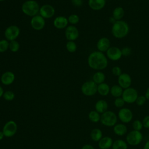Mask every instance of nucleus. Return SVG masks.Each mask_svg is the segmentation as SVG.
<instances>
[{
  "label": "nucleus",
  "mask_w": 149,
  "mask_h": 149,
  "mask_svg": "<svg viewBox=\"0 0 149 149\" xmlns=\"http://www.w3.org/2000/svg\"><path fill=\"white\" fill-rule=\"evenodd\" d=\"M125 101L123 100V99L120 97H118L115 99V101H114V104L115 105L118 107V108H120L123 106V105L125 104Z\"/></svg>",
  "instance_id": "nucleus-36"
},
{
  "label": "nucleus",
  "mask_w": 149,
  "mask_h": 149,
  "mask_svg": "<svg viewBox=\"0 0 149 149\" xmlns=\"http://www.w3.org/2000/svg\"><path fill=\"white\" fill-rule=\"evenodd\" d=\"M66 48L69 52L73 53L77 50V45L74 41H68L66 44Z\"/></svg>",
  "instance_id": "nucleus-30"
},
{
  "label": "nucleus",
  "mask_w": 149,
  "mask_h": 149,
  "mask_svg": "<svg viewBox=\"0 0 149 149\" xmlns=\"http://www.w3.org/2000/svg\"><path fill=\"white\" fill-rule=\"evenodd\" d=\"M71 2L76 7H80L83 4V0H71Z\"/></svg>",
  "instance_id": "nucleus-40"
},
{
  "label": "nucleus",
  "mask_w": 149,
  "mask_h": 149,
  "mask_svg": "<svg viewBox=\"0 0 149 149\" xmlns=\"http://www.w3.org/2000/svg\"><path fill=\"white\" fill-rule=\"evenodd\" d=\"M30 24L31 27L35 30H41L43 29L45 26V19L40 15H37L32 17L30 21Z\"/></svg>",
  "instance_id": "nucleus-11"
},
{
  "label": "nucleus",
  "mask_w": 149,
  "mask_h": 149,
  "mask_svg": "<svg viewBox=\"0 0 149 149\" xmlns=\"http://www.w3.org/2000/svg\"><path fill=\"white\" fill-rule=\"evenodd\" d=\"M106 4V0H88L89 7L94 10H100L104 8Z\"/></svg>",
  "instance_id": "nucleus-19"
},
{
  "label": "nucleus",
  "mask_w": 149,
  "mask_h": 149,
  "mask_svg": "<svg viewBox=\"0 0 149 149\" xmlns=\"http://www.w3.org/2000/svg\"><path fill=\"white\" fill-rule=\"evenodd\" d=\"M112 73L115 76H119L122 73V69L118 66H115L112 69Z\"/></svg>",
  "instance_id": "nucleus-35"
},
{
  "label": "nucleus",
  "mask_w": 149,
  "mask_h": 149,
  "mask_svg": "<svg viewBox=\"0 0 149 149\" xmlns=\"http://www.w3.org/2000/svg\"><path fill=\"white\" fill-rule=\"evenodd\" d=\"M97 92L102 96L107 95L110 92V88L108 84L102 83L97 86Z\"/></svg>",
  "instance_id": "nucleus-22"
},
{
  "label": "nucleus",
  "mask_w": 149,
  "mask_h": 149,
  "mask_svg": "<svg viewBox=\"0 0 149 149\" xmlns=\"http://www.w3.org/2000/svg\"><path fill=\"white\" fill-rule=\"evenodd\" d=\"M111 32L116 38H123L129 33V26L124 20H117L112 26Z\"/></svg>",
  "instance_id": "nucleus-2"
},
{
  "label": "nucleus",
  "mask_w": 149,
  "mask_h": 149,
  "mask_svg": "<svg viewBox=\"0 0 149 149\" xmlns=\"http://www.w3.org/2000/svg\"><path fill=\"white\" fill-rule=\"evenodd\" d=\"M121 52H122V56H129L130 55H131L132 49L129 47H125L121 49Z\"/></svg>",
  "instance_id": "nucleus-37"
},
{
  "label": "nucleus",
  "mask_w": 149,
  "mask_h": 149,
  "mask_svg": "<svg viewBox=\"0 0 149 149\" xmlns=\"http://www.w3.org/2000/svg\"><path fill=\"white\" fill-rule=\"evenodd\" d=\"M95 111L100 113H104L107 111L108 108V104L107 102L103 100H100L98 101L95 105Z\"/></svg>",
  "instance_id": "nucleus-21"
},
{
  "label": "nucleus",
  "mask_w": 149,
  "mask_h": 149,
  "mask_svg": "<svg viewBox=\"0 0 149 149\" xmlns=\"http://www.w3.org/2000/svg\"><path fill=\"white\" fill-rule=\"evenodd\" d=\"M143 126L146 128H149V116H146L143 120Z\"/></svg>",
  "instance_id": "nucleus-41"
},
{
  "label": "nucleus",
  "mask_w": 149,
  "mask_h": 149,
  "mask_svg": "<svg viewBox=\"0 0 149 149\" xmlns=\"http://www.w3.org/2000/svg\"><path fill=\"white\" fill-rule=\"evenodd\" d=\"M15 79V74L11 71L5 72L1 76V83L5 86L10 85L13 83Z\"/></svg>",
  "instance_id": "nucleus-16"
},
{
  "label": "nucleus",
  "mask_w": 149,
  "mask_h": 149,
  "mask_svg": "<svg viewBox=\"0 0 149 149\" xmlns=\"http://www.w3.org/2000/svg\"><path fill=\"white\" fill-rule=\"evenodd\" d=\"M116 20L115 19V18L113 17V16H111L109 18V23H112V24H113V23H115V22H116Z\"/></svg>",
  "instance_id": "nucleus-43"
},
{
  "label": "nucleus",
  "mask_w": 149,
  "mask_h": 149,
  "mask_svg": "<svg viewBox=\"0 0 149 149\" xmlns=\"http://www.w3.org/2000/svg\"><path fill=\"white\" fill-rule=\"evenodd\" d=\"M105 76L101 71H97L93 76V81L97 85L104 82Z\"/></svg>",
  "instance_id": "nucleus-24"
},
{
  "label": "nucleus",
  "mask_w": 149,
  "mask_h": 149,
  "mask_svg": "<svg viewBox=\"0 0 149 149\" xmlns=\"http://www.w3.org/2000/svg\"><path fill=\"white\" fill-rule=\"evenodd\" d=\"M2 97L5 100H6L7 101H12L15 98V94L13 91H12L10 90H8L3 93Z\"/></svg>",
  "instance_id": "nucleus-32"
},
{
  "label": "nucleus",
  "mask_w": 149,
  "mask_h": 149,
  "mask_svg": "<svg viewBox=\"0 0 149 149\" xmlns=\"http://www.w3.org/2000/svg\"><path fill=\"white\" fill-rule=\"evenodd\" d=\"M65 35L68 41H74L77 40L79 36V32L76 27L73 25L68 26L66 27Z\"/></svg>",
  "instance_id": "nucleus-12"
},
{
  "label": "nucleus",
  "mask_w": 149,
  "mask_h": 149,
  "mask_svg": "<svg viewBox=\"0 0 149 149\" xmlns=\"http://www.w3.org/2000/svg\"><path fill=\"white\" fill-rule=\"evenodd\" d=\"M88 119L90 121L97 123L100 121L101 119V116L99 113L96 111H91L88 113Z\"/></svg>",
  "instance_id": "nucleus-29"
},
{
  "label": "nucleus",
  "mask_w": 149,
  "mask_h": 149,
  "mask_svg": "<svg viewBox=\"0 0 149 149\" xmlns=\"http://www.w3.org/2000/svg\"><path fill=\"white\" fill-rule=\"evenodd\" d=\"M143 139L142 134L140 131L133 130L130 132L126 137L127 143L132 146H136L139 144Z\"/></svg>",
  "instance_id": "nucleus-9"
},
{
  "label": "nucleus",
  "mask_w": 149,
  "mask_h": 149,
  "mask_svg": "<svg viewBox=\"0 0 149 149\" xmlns=\"http://www.w3.org/2000/svg\"><path fill=\"white\" fill-rule=\"evenodd\" d=\"M20 33V29L16 25H10L8 26L5 30L4 35L6 40L11 41L16 40Z\"/></svg>",
  "instance_id": "nucleus-7"
},
{
  "label": "nucleus",
  "mask_w": 149,
  "mask_h": 149,
  "mask_svg": "<svg viewBox=\"0 0 149 149\" xmlns=\"http://www.w3.org/2000/svg\"><path fill=\"white\" fill-rule=\"evenodd\" d=\"M69 23H70L72 24H76L79 23V17L78 15L76 14H72L69 16L68 18Z\"/></svg>",
  "instance_id": "nucleus-34"
},
{
  "label": "nucleus",
  "mask_w": 149,
  "mask_h": 149,
  "mask_svg": "<svg viewBox=\"0 0 149 149\" xmlns=\"http://www.w3.org/2000/svg\"><path fill=\"white\" fill-rule=\"evenodd\" d=\"M118 84L122 88H127L130 87L132 84V78L130 76L126 73H122L118 76Z\"/></svg>",
  "instance_id": "nucleus-14"
},
{
  "label": "nucleus",
  "mask_w": 149,
  "mask_h": 149,
  "mask_svg": "<svg viewBox=\"0 0 149 149\" xmlns=\"http://www.w3.org/2000/svg\"><path fill=\"white\" fill-rule=\"evenodd\" d=\"M96 47L98 51L102 52H107L111 47L110 40L107 37H102L98 40Z\"/></svg>",
  "instance_id": "nucleus-15"
},
{
  "label": "nucleus",
  "mask_w": 149,
  "mask_h": 149,
  "mask_svg": "<svg viewBox=\"0 0 149 149\" xmlns=\"http://www.w3.org/2000/svg\"><path fill=\"white\" fill-rule=\"evenodd\" d=\"M133 127L135 130L140 131L142 129L143 123L140 120H136L134 121V122L133 123Z\"/></svg>",
  "instance_id": "nucleus-38"
},
{
  "label": "nucleus",
  "mask_w": 149,
  "mask_h": 149,
  "mask_svg": "<svg viewBox=\"0 0 149 149\" xmlns=\"http://www.w3.org/2000/svg\"><path fill=\"white\" fill-rule=\"evenodd\" d=\"M112 145V140L109 137L102 138L98 143V146L101 149H108Z\"/></svg>",
  "instance_id": "nucleus-20"
},
{
  "label": "nucleus",
  "mask_w": 149,
  "mask_h": 149,
  "mask_svg": "<svg viewBox=\"0 0 149 149\" xmlns=\"http://www.w3.org/2000/svg\"><path fill=\"white\" fill-rule=\"evenodd\" d=\"M145 97L146 98V99L149 100V87L147 89L146 92V94H145Z\"/></svg>",
  "instance_id": "nucleus-44"
},
{
  "label": "nucleus",
  "mask_w": 149,
  "mask_h": 149,
  "mask_svg": "<svg viewBox=\"0 0 149 149\" xmlns=\"http://www.w3.org/2000/svg\"><path fill=\"white\" fill-rule=\"evenodd\" d=\"M118 116L120 120L124 123L129 122L133 118L132 112L127 108L121 109L119 112Z\"/></svg>",
  "instance_id": "nucleus-17"
},
{
  "label": "nucleus",
  "mask_w": 149,
  "mask_h": 149,
  "mask_svg": "<svg viewBox=\"0 0 149 149\" xmlns=\"http://www.w3.org/2000/svg\"><path fill=\"white\" fill-rule=\"evenodd\" d=\"M5 1V0H0V2H2V1Z\"/></svg>",
  "instance_id": "nucleus-48"
},
{
  "label": "nucleus",
  "mask_w": 149,
  "mask_h": 149,
  "mask_svg": "<svg viewBox=\"0 0 149 149\" xmlns=\"http://www.w3.org/2000/svg\"><path fill=\"white\" fill-rule=\"evenodd\" d=\"M123 89L119 85H113L110 88V93L115 97H120L123 93Z\"/></svg>",
  "instance_id": "nucleus-25"
},
{
  "label": "nucleus",
  "mask_w": 149,
  "mask_h": 149,
  "mask_svg": "<svg viewBox=\"0 0 149 149\" xmlns=\"http://www.w3.org/2000/svg\"><path fill=\"white\" fill-rule=\"evenodd\" d=\"M2 131L5 137H12L15 135L17 131V125L14 120H9L5 123Z\"/></svg>",
  "instance_id": "nucleus-4"
},
{
  "label": "nucleus",
  "mask_w": 149,
  "mask_h": 149,
  "mask_svg": "<svg viewBox=\"0 0 149 149\" xmlns=\"http://www.w3.org/2000/svg\"><path fill=\"white\" fill-rule=\"evenodd\" d=\"M39 13L43 18L49 19L54 16L55 14V9L51 5H44L40 7Z\"/></svg>",
  "instance_id": "nucleus-13"
},
{
  "label": "nucleus",
  "mask_w": 149,
  "mask_h": 149,
  "mask_svg": "<svg viewBox=\"0 0 149 149\" xmlns=\"http://www.w3.org/2000/svg\"><path fill=\"white\" fill-rule=\"evenodd\" d=\"M87 62L88 66L91 69L98 71L105 69L108 64L107 56L99 51L91 52L88 57Z\"/></svg>",
  "instance_id": "nucleus-1"
},
{
  "label": "nucleus",
  "mask_w": 149,
  "mask_h": 149,
  "mask_svg": "<svg viewBox=\"0 0 149 149\" xmlns=\"http://www.w3.org/2000/svg\"><path fill=\"white\" fill-rule=\"evenodd\" d=\"M144 149H149V140L147 141L144 147Z\"/></svg>",
  "instance_id": "nucleus-46"
},
{
  "label": "nucleus",
  "mask_w": 149,
  "mask_h": 149,
  "mask_svg": "<svg viewBox=\"0 0 149 149\" xmlns=\"http://www.w3.org/2000/svg\"><path fill=\"white\" fill-rule=\"evenodd\" d=\"M40 6L38 3L35 0H27L25 1L22 6V10L26 15L29 16H34L39 13Z\"/></svg>",
  "instance_id": "nucleus-3"
},
{
  "label": "nucleus",
  "mask_w": 149,
  "mask_h": 149,
  "mask_svg": "<svg viewBox=\"0 0 149 149\" xmlns=\"http://www.w3.org/2000/svg\"><path fill=\"white\" fill-rule=\"evenodd\" d=\"M125 15V10L121 6L116 7L112 12V16L117 20H120Z\"/></svg>",
  "instance_id": "nucleus-23"
},
{
  "label": "nucleus",
  "mask_w": 149,
  "mask_h": 149,
  "mask_svg": "<svg viewBox=\"0 0 149 149\" xmlns=\"http://www.w3.org/2000/svg\"><path fill=\"white\" fill-rule=\"evenodd\" d=\"M106 56L111 61H118L122 56L121 49L117 47H110L109 48L106 52Z\"/></svg>",
  "instance_id": "nucleus-10"
},
{
  "label": "nucleus",
  "mask_w": 149,
  "mask_h": 149,
  "mask_svg": "<svg viewBox=\"0 0 149 149\" xmlns=\"http://www.w3.org/2000/svg\"><path fill=\"white\" fill-rule=\"evenodd\" d=\"M90 136L91 139L94 141H100L102 139V133L100 129L95 128L92 130L90 133Z\"/></svg>",
  "instance_id": "nucleus-26"
},
{
  "label": "nucleus",
  "mask_w": 149,
  "mask_h": 149,
  "mask_svg": "<svg viewBox=\"0 0 149 149\" xmlns=\"http://www.w3.org/2000/svg\"><path fill=\"white\" fill-rule=\"evenodd\" d=\"M100 120L105 126H112L116 123L117 118L114 112L112 111H106L101 116Z\"/></svg>",
  "instance_id": "nucleus-6"
},
{
  "label": "nucleus",
  "mask_w": 149,
  "mask_h": 149,
  "mask_svg": "<svg viewBox=\"0 0 149 149\" xmlns=\"http://www.w3.org/2000/svg\"><path fill=\"white\" fill-rule=\"evenodd\" d=\"M122 98L127 103H133L138 97V93L136 89L132 87H129L123 91Z\"/></svg>",
  "instance_id": "nucleus-8"
},
{
  "label": "nucleus",
  "mask_w": 149,
  "mask_h": 149,
  "mask_svg": "<svg viewBox=\"0 0 149 149\" xmlns=\"http://www.w3.org/2000/svg\"><path fill=\"white\" fill-rule=\"evenodd\" d=\"M127 148L126 142L122 140H117L112 144V149H127Z\"/></svg>",
  "instance_id": "nucleus-28"
},
{
  "label": "nucleus",
  "mask_w": 149,
  "mask_h": 149,
  "mask_svg": "<svg viewBox=\"0 0 149 149\" xmlns=\"http://www.w3.org/2000/svg\"><path fill=\"white\" fill-rule=\"evenodd\" d=\"M81 149H94V148L90 144H85L82 147Z\"/></svg>",
  "instance_id": "nucleus-42"
},
{
  "label": "nucleus",
  "mask_w": 149,
  "mask_h": 149,
  "mask_svg": "<svg viewBox=\"0 0 149 149\" xmlns=\"http://www.w3.org/2000/svg\"><path fill=\"white\" fill-rule=\"evenodd\" d=\"M4 137H5V136H4L2 131H0V140H2Z\"/></svg>",
  "instance_id": "nucleus-47"
},
{
  "label": "nucleus",
  "mask_w": 149,
  "mask_h": 149,
  "mask_svg": "<svg viewBox=\"0 0 149 149\" xmlns=\"http://www.w3.org/2000/svg\"><path fill=\"white\" fill-rule=\"evenodd\" d=\"M97 86L93 80L87 81L82 84L81 91L86 96H92L97 92Z\"/></svg>",
  "instance_id": "nucleus-5"
},
{
  "label": "nucleus",
  "mask_w": 149,
  "mask_h": 149,
  "mask_svg": "<svg viewBox=\"0 0 149 149\" xmlns=\"http://www.w3.org/2000/svg\"><path fill=\"white\" fill-rule=\"evenodd\" d=\"M146 100V98L145 96L140 95V96H138L136 102L138 105L141 106V105H143L145 103Z\"/></svg>",
  "instance_id": "nucleus-39"
},
{
  "label": "nucleus",
  "mask_w": 149,
  "mask_h": 149,
  "mask_svg": "<svg viewBox=\"0 0 149 149\" xmlns=\"http://www.w3.org/2000/svg\"><path fill=\"white\" fill-rule=\"evenodd\" d=\"M113 131L117 135L123 136L126 133L127 128L126 126L123 124H118L114 126Z\"/></svg>",
  "instance_id": "nucleus-27"
},
{
  "label": "nucleus",
  "mask_w": 149,
  "mask_h": 149,
  "mask_svg": "<svg viewBox=\"0 0 149 149\" xmlns=\"http://www.w3.org/2000/svg\"><path fill=\"white\" fill-rule=\"evenodd\" d=\"M3 93H4V91H3V88L0 86V98H1V97H2V96H3Z\"/></svg>",
  "instance_id": "nucleus-45"
},
{
  "label": "nucleus",
  "mask_w": 149,
  "mask_h": 149,
  "mask_svg": "<svg viewBox=\"0 0 149 149\" xmlns=\"http://www.w3.org/2000/svg\"><path fill=\"white\" fill-rule=\"evenodd\" d=\"M9 41L6 39L0 40V52H4L9 49Z\"/></svg>",
  "instance_id": "nucleus-33"
},
{
  "label": "nucleus",
  "mask_w": 149,
  "mask_h": 149,
  "mask_svg": "<svg viewBox=\"0 0 149 149\" xmlns=\"http://www.w3.org/2000/svg\"><path fill=\"white\" fill-rule=\"evenodd\" d=\"M20 48V44L16 40H13L9 42V49L13 52H16L19 51Z\"/></svg>",
  "instance_id": "nucleus-31"
},
{
  "label": "nucleus",
  "mask_w": 149,
  "mask_h": 149,
  "mask_svg": "<svg viewBox=\"0 0 149 149\" xmlns=\"http://www.w3.org/2000/svg\"><path fill=\"white\" fill-rule=\"evenodd\" d=\"M68 20L65 16H59L56 17L54 20V26L58 29H63L68 26Z\"/></svg>",
  "instance_id": "nucleus-18"
}]
</instances>
